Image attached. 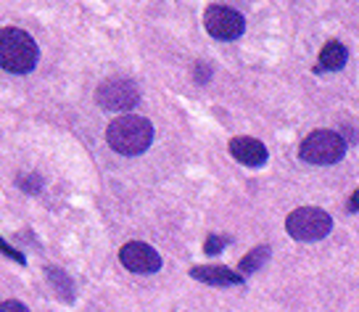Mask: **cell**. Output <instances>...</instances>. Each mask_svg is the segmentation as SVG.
I'll return each mask as SVG.
<instances>
[{
  "instance_id": "obj_8",
  "label": "cell",
  "mask_w": 359,
  "mask_h": 312,
  "mask_svg": "<svg viewBox=\"0 0 359 312\" xmlns=\"http://www.w3.org/2000/svg\"><path fill=\"white\" fill-rule=\"evenodd\" d=\"M230 154L246 167H262V164H267L269 159L267 145L257 141V138H248V135H238V138L230 141Z\"/></svg>"
},
{
  "instance_id": "obj_4",
  "label": "cell",
  "mask_w": 359,
  "mask_h": 312,
  "mask_svg": "<svg viewBox=\"0 0 359 312\" xmlns=\"http://www.w3.org/2000/svg\"><path fill=\"white\" fill-rule=\"evenodd\" d=\"M285 230L293 241H302V244L320 241L333 230V217L325 209H317V207H299L288 214Z\"/></svg>"
},
{
  "instance_id": "obj_14",
  "label": "cell",
  "mask_w": 359,
  "mask_h": 312,
  "mask_svg": "<svg viewBox=\"0 0 359 312\" xmlns=\"http://www.w3.org/2000/svg\"><path fill=\"white\" fill-rule=\"evenodd\" d=\"M224 246H227V238H222V235H209L206 244H203V252L209 256H214V254H219Z\"/></svg>"
},
{
  "instance_id": "obj_1",
  "label": "cell",
  "mask_w": 359,
  "mask_h": 312,
  "mask_svg": "<svg viewBox=\"0 0 359 312\" xmlns=\"http://www.w3.org/2000/svg\"><path fill=\"white\" fill-rule=\"evenodd\" d=\"M106 141L116 154L137 156L154 143V124L140 114H122L106 127Z\"/></svg>"
},
{
  "instance_id": "obj_13",
  "label": "cell",
  "mask_w": 359,
  "mask_h": 312,
  "mask_svg": "<svg viewBox=\"0 0 359 312\" xmlns=\"http://www.w3.org/2000/svg\"><path fill=\"white\" fill-rule=\"evenodd\" d=\"M16 183H19V188L27 190V193H40V188H43V180L37 178V175H22Z\"/></svg>"
},
{
  "instance_id": "obj_5",
  "label": "cell",
  "mask_w": 359,
  "mask_h": 312,
  "mask_svg": "<svg viewBox=\"0 0 359 312\" xmlns=\"http://www.w3.org/2000/svg\"><path fill=\"white\" fill-rule=\"evenodd\" d=\"M95 100H98V106L106 109V112H116V114L133 112L135 106H137V100H140V90H137V85H135L133 79L111 77L98 88Z\"/></svg>"
},
{
  "instance_id": "obj_6",
  "label": "cell",
  "mask_w": 359,
  "mask_h": 312,
  "mask_svg": "<svg viewBox=\"0 0 359 312\" xmlns=\"http://www.w3.org/2000/svg\"><path fill=\"white\" fill-rule=\"evenodd\" d=\"M203 27L214 40H238L246 30V19L230 6H209L203 13Z\"/></svg>"
},
{
  "instance_id": "obj_10",
  "label": "cell",
  "mask_w": 359,
  "mask_h": 312,
  "mask_svg": "<svg viewBox=\"0 0 359 312\" xmlns=\"http://www.w3.org/2000/svg\"><path fill=\"white\" fill-rule=\"evenodd\" d=\"M348 61V51L338 40H330V43L323 45L320 51V69H327V72H338L344 69Z\"/></svg>"
},
{
  "instance_id": "obj_7",
  "label": "cell",
  "mask_w": 359,
  "mask_h": 312,
  "mask_svg": "<svg viewBox=\"0 0 359 312\" xmlns=\"http://www.w3.org/2000/svg\"><path fill=\"white\" fill-rule=\"evenodd\" d=\"M119 259L122 265L130 273H140V275H148V273H158L161 270V256L154 246L143 244V241H130V244L122 246L119 252Z\"/></svg>"
},
{
  "instance_id": "obj_2",
  "label": "cell",
  "mask_w": 359,
  "mask_h": 312,
  "mask_svg": "<svg viewBox=\"0 0 359 312\" xmlns=\"http://www.w3.org/2000/svg\"><path fill=\"white\" fill-rule=\"evenodd\" d=\"M37 43L32 34L19 30V27H3L0 30V69L11 74H27L37 67Z\"/></svg>"
},
{
  "instance_id": "obj_3",
  "label": "cell",
  "mask_w": 359,
  "mask_h": 312,
  "mask_svg": "<svg viewBox=\"0 0 359 312\" xmlns=\"http://www.w3.org/2000/svg\"><path fill=\"white\" fill-rule=\"evenodd\" d=\"M344 154H346V141H344V135L333 133V130H314L299 145V156L304 162L320 164V167L336 164L344 159Z\"/></svg>"
},
{
  "instance_id": "obj_15",
  "label": "cell",
  "mask_w": 359,
  "mask_h": 312,
  "mask_svg": "<svg viewBox=\"0 0 359 312\" xmlns=\"http://www.w3.org/2000/svg\"><path fill=\"white\" fill-rule=\"evenodd\" d=\"M0 252H3V254H6V256H11V259H16V262H19V265H24V262H27V259H24V254H22V252H16V249H13V246H8V244H6V241H3V238H0Z\"/></svg>"
},
{
  "instance_id": "obj_12",
  "label": "cell",
  "mask_w": 359,
  "mask_h": 312,
  "mask_svg": "<svg viewBox=\"0 0 359 312\" xmlns=\"http://www.w3.org/2000/svg\"><path fill=\"white\" fill-rule=\"evenodd\" d=\"M45 275H48V280H50V289L56 291V297L61 301H74V283H72V278H69L64 270L58 268H48L45 270Z\"/></svg>"
},
{
  "instance_id": "obj_16",
  "label": "cell",
  "mask_w": 359,
  "mask_h": 312,
  "mask_svg": "<svg viewBox=\"0 0 359 312\" xmlns=\"http://www.w3.org/2000/svg\"><path fill=\"white\" fill-rule=\"evenodd\" d=\"M0 312H29L27 310V304L16 299H8V301H0Z\"/></svg>"
},
{
  "instance_id": "obj_9",
  "label": "cell",
  "mask_w": 359,
  "mask_h": 312,
  "mask_svg": "<svg viewBox=\"0 0 359 312\" xmlns=\"http://www.w3.org/2000/svg\"><path fill=\"white\" fill-rule=\"evenodd\" d=\"M191 278L201 280L206 286H238V283H243V278L238 275V270L222 268V265H201V268H193Z\"/></svg>"
},
{
  "instance_id": "obj_11",
  "label": "cell",
  "mask_w": 359,
  "mask_h": 312,
  "mask_svg": "<svg viewBox=\"0 0 359 312\" xmlns=\"http://www.w3.org/2000/svg\"><path fill=\"white\" fill-rule=\"evenodd\" d=\"M269 256H272V249H269L267 244L251 249V252L238 262V275H241V278H246V275H251V273H257V270L267 262Z\"/></svg>"
},
{
  "instance_id": "obj_17",
  "label": "cell",
  "mask_w": 359,
  "mask_h": 312,
  "mask_svg": "<svg viewBox=\"0 0 359 312\" xmlns=\"http://www.w3.org/2000/svg\"><path fill=\"white\" fill-rule=\"evenodd\" d=\"M346 212H359V190H354L351 193V199H348V204H346Z\"/></svg>"
}]
</instances>
